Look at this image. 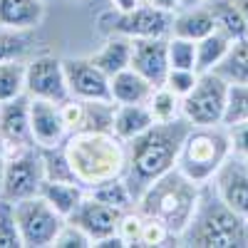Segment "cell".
<instances>
[{"label":"cell","mask_w":248,"mask_h":248,"mask_svg":"<svg viewBox=\"0 0 248 248\" xmlns=\"http://www.w3.org/2000/svg\"><path fill=\"white\" fill-rule=\"evenodd\" d=\"M154 87H161L167 79L169 65V40L164 37H137L132 40V65Z\"/></svg>","instance_id":"obj_15"},{"label":"cell","mask_w":248,"mask_h":248,"mask_svg":"<svg viewBox=\"0 0 248 248\" xmlns=\"http://www.w3.org/2000/svg\"><path fill=\"white\" fill-rule=\"evenodd\" d=\"M154 114L149 105H114V117H112V132L122 139L129 141L147 132L154 124Z\"/></svg>","instance_id":"obj_18"},{"label":"cell","mask_w":248,"mask_h":248,"mask_svg":"<svg viewBox=\"0 0 248 248\" xmlns=\"http://www.w3.org/2000/svg\"><path fill=\"white\" fill-rule=\"evenodd\" d=\"M30 132L35 147L40 149H57L67 141L70 129L57 102L30 97Z\"/></svg>","instance_id":"obj_12"},{"label":"cell","mask_w":248,"mask_h":248,"mask_svg":"<svg viewBox=\"0 0 248 248\" xmlns=\"http://www.w3.org/2000/svg\"><path fill=\"white\" fill-rule=\"evenodd\" d=\"M25 94L35 99H50V102H62L70 99V87H67V75H65V62L52 57V55H40L28 65V77H25Z\"/></svg>","instance_id":"obj_10"},{"label":"cell","mask_w":248,"mask_h":248,"mask_svg":"<svg viewBox=\"0 0 248 248\" xmlns=\"http://www.w3.org/2000/svg\"><path fill=\"white\" fill-rule=\"evenodd\" d=\"M62 62H65L70 97L82 102H112L109 75L102 72L90 57H75Z\"/></svg>","instance_id":"obj_11"},{"label":"cell","mask_w":248,"mask_h":248,"mask_svg":"<svg viewBox=\"0 0 248 248\" xmlns=\"http://www.w3.org/2000/svg\"><path fill=\"white\" fill-rule=\"evenodd\" d=\"M25 50H28V43H25V37L20 35V30L0 25V62L20 60V55Z\"/></svg>","instance_id":"obj_33"},{"label":"cell","mask_w":248,"mask_h":248,"mask_svg":"<svg viewBox=\"0 0 248 248\" xmlns=\"http://www.w3.org/2000/svg\"><path fill=\"white\" fill-rule=\"evenodd\" d=\"M45 15V0H0V25L30 30Z\"/></svg>","instance_id":"obj_19"},{"label":"cell","mask_w":248,"mask_h":248,"mask_svg":"<svg viewBox=\"0 0 248 248\" xmlns=\"http://www.w3.org/2000/svg\"><path fill=\"white\" fill-rule=\"evenodd\" d=\"M114 3V10H134L137 5H141L139 0H112Z\"/></svg>","instance_id":"obj_37"},{"label":"cell","mask_w":248,"mask_h":248,"mask_svg":"<svg viewBox=\"0 0 248 248\" xmlns=\"http://www.w3.org/2000/svg\"><path fill=\"white\" fill-rule=\"evenodd\" d=\"M179 241L184 246H196V248L248 246V221H243L218 196L214 184H203L194 218L179 236Z\"/></svg>","instance_id":"obj_4"},{"label":"cell","mask_w":248,"mask_h":248,"mask_svg":"<svg viewBox=\"0 0 248 248\" xmlns=\"http://www.w3.org/2000/svg\"><path fill=\"white\" fill-rule=\"evenodd\" d=\"M199 199L201 186L179 169H171L144 189V194L137 199V211L147 218L159 221L174 238H179L191 223Z\"/></svg>","instance_id":"obj_2"},{"label":"cell","mask_w":248,"mask_h":248,"mask_svg":"<svg viewBox=\"0 0 248 248\" xmlns=\"http://www.w3.org/2000/svg\"><path fill=\"white\" fill-rule=\"evenodd\" d=\"M47 174H45V159L40 147H25L20 152L8 154L3 186H0V199L8 201H23L37 196L43 189Z\"/></svg>","instance_id":"obj_7"},{"label":"cell","mask_w":248,"mask_h":248,"mask_svg":"<svg viewBox=\"0 0 248 248\" xmlns=\"http://www.w3.org/2000/svg\"><path fill=\"white\" fill-rule=\"evenodd\" d=\"M226 97H229V79L216 70L201 72L194 90L181 97V117H186L194 127H216L223 124Z\"/></svg>","instance_id":"obj_6"},{"label":"cell","mask_w":248,"mask_h":248,"mask_svg":"<svg viewBox=\"0 0 248 248\" xmlns=\"http://www.w3.org/2000/svg\"><path fill=\"white\" fill-rule=\"evenodd\" d=\"M0 144L5 154L20 152L25 147H35L30 132V97L20 94L0 105Z\"/></svg>","instance_id":"obj_13"},{"label":"cell","mask_w":248,"mask_h":248,"mask_svg":"<svg viewBox=\"0 0 248 248\" xmlns=\"http://www.w3.org/2000/svg\"><path fill=\"white\" fill-rule=\"evenodd\" d=\"M174 17L171 13L161 10L152 3L137 5L134 10H114L99 15V28L107 35H124V37H164L171 30Z\"/></svg>","instance_id":"obj_9"},{"label":"cell","mask_w":248,"mask_h":248,"mask_svg":"<svg viewBox=\"0 0 248 248\" xmlns=\"http://www.w3.org/2000/svg\"><path fill=\"white\" fill-rule=\"evenodd\" d=\"M122 214L124 211L112 209V206L102 203V201H97V199H92L87 194L85 201L79 203V209L70 216V221H75L79 229H85L90 233V238L94 243H99V241H105V238H109V236L117 233Z\"/></svg>","instance_id":"obj_16"},{"label":"cell","mask_w":248,"mask_h":248,"mask_svg":"<svg viewBox=\"0 0 248 248\" xmlns=\"http://www.w3.org/2000/svg\"><path fill=\"white\" fill-rule=\"evenodd\" d=\"M169 65L174 70H194L196 72V40L174 35L169 40Z\"/></svg>","instance_id":"obj_30"},{"label":"cell","mask_w":248,"mask_h":248,"mask_svg":"<svg viewBox=\"0 0 248 248\" xmlns=\"http://www.w3.org/2000/svg\"><path fill=\"white\" fill-rule=\"evenodd\" d=\"M23 246L15 221V203L8 199H0V248H17Z\"/></svg>","instance_id":"obj_31"},{"label":"cell","mask_w":248,"mask_h":248,"mask_svg":"<svg viewBox=\"0 0 248 248\" xmlns=\"http://www.w3.org/2000/svg\"><path fill=\"white\" fill-rule=\"evenodd\" d=\"M214 189L231 209L248 221V159L233 154L223 161V167L214 176Z\"/></svg>","instance_id":"obj_14"},{"label":"cell","mask_w":248,"mask_h":248,"mask_svg":"<svg viewBox=\"0 0 248 248\" xmlns=\"http://www.w3.org/2000/svg\"><path fill=\"white\" fill-rule=\"evenodd\" d=\"M238 122H248V82H229L223 127H231Z\"/></svg>","instance_id":"obj_28"},{"label":"cell","mask_w":248,"mask_h":248,"mask_svg":"<svg viewBox=\"0 0 248 248\" xmlns=\"http://www.w3.org/2000/svg\"><path fill=\"white\" fill-rule=\"evenodd\" d=\"M196 79H199V72H194V70H174L171 67L169 75H167V79H164V87H169L179 97H186V94L194 90Z\"/></svg>","instance_id":"obj_34"},{"label":"cell","mask_w":248,"mask_h":248,"mask_svg":"<svg viewBox=\"0 0 248 248\" xmlns=\"http://www.w3.org/2000/svg\"><path fill=\"white\" fill-rule=\"evenodd\" d=\"M25 77L28 65H23L20 60L0 62V105L25 94Z\"/></svg>","instance_id":"obj_27"},{"label":"cell","mask_w":248,"mask_h":248,"mask_svg":"<svg viewBox=\"0 0 248 248\" xmlns=\"http://www.w3.org/2000/svg\"><path fill=\"white\" fill-rule=\"evenodd\" d=\"M90 196L112 206V209H119V211H132V206L137 203L129 184L124 181V176H114V179H107L97 186L90 189Z\"/></svg>","instance_id":"obj_25"},{"label":"cell","mask_w":248,"mask_h":248,"mask_svg":"<svg viewBox=\"0 0 248 248\" xmlns=\"http://www.w3.org/2000/svg\"><path fill=\"white\" fill-rule=\"evenodd\" d=\"M94 65L105 72V75H117L122 70H127L132 65V37L124 35H109L107 43L102 45L99 52L90 57Z\"/></svg>","instance_id":"obj_22"},{"label":"cell","mask_w":248,"mask_h":248,"mask_svg":"<svg viewBox=\"0 0 248 248\" xmlns=\"http://www.w3.org/2000/svg\"><path fill=\"white\" fill-rule=\"evenodd\" d=\"M112 87V102L114 105H149V99L154 94V85L141 77L134 67H127L117 75L109 77Z\"/></svg>","instance_id":"obj_17"},{"label":"cell","mask_w":248,"mask_h":248,"mask_svg":"<svg viewBox=\"0 0 248 248\" xmlns=\"http://www.w3.org/2000/svg\"><path fill=\"white\" fill-rule=\"evenodd\" d=\"M216 72L229 82H248V35L231 45L229 55L223 57Z\"/></svg>","instance_id":"obj_26"},{"label":"cell","mask_w":248,"mask_h":248,"mask_svg":"<svg viewBox=\"0 0 248 248\" xmlns=\"http://www.w3.org/2000/svg\"><path fill=\"white\" fill-rule=\"evenodd\" d=\"M229 129V137H231V149L233 154H241L248 159V122H238V124H231Z\"/></svg>","instance_id":"obj_35"},{"label":"cell","mask_w":248,"mask_h":248,"mask_svg":"<svg viewBox=\"0 0 248 248\" xmlns=\"http://www.w3.org/2000/svg\"><path fill=\"white\" fill-rule=\"evenodd\" d=\"M214 30H216L214 15L203 3L194 5V8H181V13L174 17V23H171V32L174 35L196 40V43L203 40L206 35H211Z\"/></svg>","instance_id":"obj_21"},{"label":"cell","mask_w":248,"mask_h":248,"mask_svg":"<svg viewBox=\"0 0 248 248\" xmlns=\"http://www.w3.org/2000/svg\"><path fill=\"white\" fill-rule=\"evenodd\" d=\"M149 109L154 114L156 122H169V119H176L181 117V97L174 94L169 87H156L152 99H149Z\"/></svg>","instance_id":"obj_29"},{"label":"cell","mask_w":248,"mask_h":248,"mask_svg":"<svg viewBox=\"0 0 248 248\" xmlns=\"http://www.w3.org/2000/svg\"><path fill=\"white\" fill-rule=\"evenodd\" d=\"M40 196L47 199L55 209L70 218L77 209H79V203L85 201L87 191H85V186H82L79 181H60V179H45L43 184V189H40Z\"/></svg>","instance_id":"obj_20"},{"label":"cell","mask_w":248,"mask_h":248,"mask_svg":"<svg viewBox=\"0 0 248 248\" xmlns=\"http://www.w3.org/2000/svg\"><path fill=\"white\" fill-rule=\"evenodd\" d=\"M231 137L223 124L216 127H191L176 159V169L199 186L214 181L216 171L231 156Z\"/></svg>","instance_id":"obj_5"},{"label":"cell","mask_w":248,"mask_h":248,"mask_svg":"<svg viewBox=\"0 0 248 248\" xmlns=\"http://www.w3.org/2000/svg\"><path fill=\"white\" fill-rule=\"evenodd\" d=\"M236 5H238V10L243 13V17H246V23H248V0H236Z\"/></svg>","instance_id":"obj_39"},{"label":"cell","mask_w":248,"mask_h":248,"mask_svg":"<svg viewBox=\"0 0 248 248\" xmlns=\"http://www.w3.org/2000/svg\"><path fill=\"white\" fill-rule=\"evenodd\" d=\"M152 5L167 10V13H174V10H181L184 8V0H149Z\"/></svg>","instance_id":"obj_36"},{"label":"cell","mask_w":248,"mask_h":248,"mask_svg":"<svg viewBox=\"0 0 248 248\" xmlns=\"http://www.w3.org/2000/svg\"><path fill=\"white\" fill-rule=\"evenodd\" d=\"M52 246L57 248H87V246H94V241L90 238V233L85 229H79L75 221H65V226L60 229V233L55 236Z\"/></svg>","instance_id":"obj_32"},{"label":"cell","mask_w":248,"mask_h":248,"mask_svg":"<svg viewBox=\"0 0 248 248\" xmlns=\"http://www.w3.org/2000/svg\"><path fill=\"white\" fill-rule=\"evenodd\" d=\"M127 141L114 132H75L67 137L65 154L75 179L85 186H92L122 176L127 167Z\"/></svg>","instance_id":"obj_3"},{"label":"cell","mask_w":248,"mask_h":248,"mask_svg":"<svg viewBox=\"0 0 248 248\" xmlns=\"http://www.w3.org/2000/svg\"><path fill=\"white\" fill-rule=\"evenodd\" d=\"M203 5L211 10L216 30H221L223 35H229L233 43L248 35V23H246L243 13L238 10L236 0H206Z\"/></svg>","instance_id":"obj_23"},{"label":"cell","mask_w":248,"mask_h":248,"mask_svg":"<svg viewBox=\"0 0 248 248\" xmlns=\"http://www.w3.org/2000/svg\"><path fill=\"white\" fill-rule=\"evenodd\" d=\"M15 221H17L23 246L43 248V246H52L55 236L60 233V229L65 226L67 218L47 199L37 194L23 201H15Z\"/></svg>","instance_id":"obj_8"},{"label":"cell","mask_w":248,"mask_h":248,"mask_svg":"<svg viewBox=\"0 0 248 248\" xmlns=\"http://www.w3.org/2000/svg\"><path fill=\"white\" fill-rule=\"evenodd\" d=\"M5 161H8V154L3 149V144H0V186H3V171H5Z\"/></svg>","instance_id":"obj_38"},{"label":"cell","mask_w":248,"mask_h":248,"mask_svg":"<svg viewBox=\"0 0 248 248\" xmlns=\"http://www.w3.org/2000/svg\"><path fill=\"white\" fill-rule=\"evenodd\" d=\"M206 0H184V8H194V5H201Z\"/></svg>","instance_id":"obj_40"},{"label":"cell","mask_w":248,"mask_h":248,"mask_svg":"<svg viewBox=\"0 0 248 248\" xmlns=\"http://www.w3.org/2000/svg\"><path fill=\"white\" fill-rule=\"evenodd\" d=\"M233 45V40L229 35H223L221 30H214L211 35H206L203 40H199L196 43V72H211L216 70L223 57L229 55Z\"/></svg>","instance_id":"obj_24"},{"label":"cell","mask_w":248,"mask_h":248,"mask_svg":"<svg viewBox=\"0 0 248 248\" xmlns=\"http://www.w3.org/2000/svg\"><path fill=\"white\" fill-rule=\"evenodd\" d=\"M194 124L186 117H176L169 122H154L147 132L127 141V167H124V181L129 184L134 199L144 194L149 184L159 176L176 169V159L181 144Z\"/></svg>","instance_id":"obj_1"}]
</instances>
